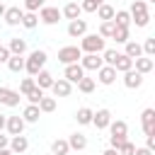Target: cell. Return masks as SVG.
Wrapping results in <instances>:
<instances>
[{"instance_id":"obj_1","label":"cell","mask_w":155,"mask_h":155,"mask_svg":"<svg viewBox=\"0 0 155 155\" xmlns=\"http://www.w3.org/2000/svg\"><path fill=\"white\" fill-rule=\"evenodd\" d=\"M128 15H131V22L136 27H148L150 24V12H148V2L145 0H133Z\"/></svg>"},{"instance_id":"obj_2","label":"cell","mask_w":155,"mask_h":155,"mask_svg":"<svg viewBox=\"0 0 155 155\" xmlns=\"http://www.w3.org/2000/svg\"><path fill=\"white\" fill-rule=\"evenodd\" d=\"M46 51H41V48H34L31 53H29V58H24V70L34 78L39 70H44V65H46Z\"/></svg>"},{"instance_id":"obj_3","label":"cell","mask_w":155,"mask_h":155,"mask_svg":"<svg viewBox=\"0 0 155 155\" xmlns=\"http://www.w3.org/2000/svg\"><path fill=\"white\" fill-rule=\"evenodd\" d=\"M82 41H80V51L82 53H102L104 51V39L99 36V34H85V36H80Z\"/></svg>"},{"instance_id":"obj_4","label":"cell","mask_w":155,"mask_h":155,"mask_svg":"<svg viewBox=\"0 0 155 155\" xmlns=\"http://www.w3.org/2000/svg\"><path fill=\"white\" fill-rule=\"evenodd\" d=\"M80 58H82V51H80L78 46H63V48L58 51V61H61L63 65L80 63Z\"/></svg>"},{"instance_id":"obj_5","label":"cell","mask_w":155,"mask_h":155,"mask_svg":"<svg viewBox=\"0 0 155 155\" xmlns=\"http://www.w3.org/2000/svg\"><path fill=\"white\" fill-rule=\"evenodd\" d=\"M109 124H111V111H109V109H97V111L92 114V126H94L97 131L109 128Z\"/></svg>"},{"instance_id":"obj_6","label":"cell","mask_w":155,"mask_h":155,"mask_svg":"<svg viewBox=\"0 0 155 155\" xmlns=\"http://www.w3.org/2000/svg\"><path fill=\"white\" fill-rule=\"evenodd\" d=\"M39 19H41L44 24H58L61 10H58V7H51V5H44V7L39 10Z\"/></svg>"},{"instance_id":"obj_7","label":"cell","mask_w":155,"mask_h":155,"mask_svg":"<svg viewBox=\"0 0 155 155\" xmlns=\"http://www.w3.org/2000/svg\"><path fill=\"white\" fill-rule=\"evenodd\" d=\"M82 78H85V70H82V65H80V63L65 65V70H63V80H68L70 85H73V82L78 85V82H80Z\"/></svg>"},{"instance_id":"obj_8","label":"cell","mask_w":155,"mask_h":155,"mask_svg":"<svg viewBox=\"0 0 155 155\" xmlns=\"http://www.w3.org/2000/svg\"><path fill=\"white\" fill-rule=\"evenodd\" d=\"M80 65H82V70H99L104 63H102V56L99 53H82Z\"/></svg>"},{"instance_id":"obj_9","label":"cell","mask_w":155,"mask_h":155,"mask_svg":"<svg viewBox=\"0 0 155 155\" xmlns=\"http://www.w3.org/2000/svg\"><path fill=\"white\" fill-rule=\"evenodd\" d=\"M22 99V94L17 90H10V87H0V104L5 107H17Z\"/></svg>"},{"instance_id":"obj_10","label":"cell","mask_w":155,"mask_h":155,"mask_svg":"<svg viewBox=\"0 0 155 155\" xmlns=\"http://www.w3.org/2000/svg\"><path fill=\"white\" fill-rule=\"evenodd\" d=\"M140 124H143V133H145V136H153V133H155V131H153V126H155V109H153V107L143 109Z\"/></svg>"},{"instance_id":"obj_11","label":"cell","mask_w":155,"mask_h":155,"mask_svg":"<svg viewBox=\"0 0 155 155\" xmlns=\"http://www.w3.org/2000/svg\"><path fill=\"white\" fill-rule=\"evenodd\" d=\"M85 34H87V22H85V19H73V22H68V36L80 39V36H85Z\"/></svg>"},{"instance_id":"obj_12","label":"cell","mask_w":155,"mask_h":155,"mask_svg":"<svg viewBox=\"0 0 155 155\" xmlns=\"http://www.w3.org/2000/svg\"><path fill=\"white\" fill-rule=\"evenodd\" d=\"M51 92H53L56 97H70V92H73V85H70L68 80L58 78V80H53V85H51Z\"/></svg>"},{"instance_id":"obj_13","label":"cell","mask_w":155,"mask_h":155,"mask_svg":"<svg viewBox=\"0 0 155 155\" xmlns=\"http://www.w3.org/2000/svg\"><path fill=\"white\" fill-rule=\"evenodd\" d=\"M5 128H7L10 136H22V131H24V119H22V116H7Z\"/></svg>"},{"instance_id":"obj_14","label":"cell","mask_w":155,"mask_h":155,"mask_svg":"<svg viewBox=\"0 0 155 155\" xmlns=\"http://www.w3.org/2000/svg\"><path fill=\"white\" fill-rule=\"evenodd\" d=\"M15 155H22L27 148H29V140H27V136H10V145H7Z\"/></svg>"},{"instance_id":"obj_15","label":"cell","mask_w":155,"mask_h":155,"mask_svg":"<svg viewBox=\"0 0 155 155\" xmlns=\"http://www.w3.org/2000/svg\"><path fill=\"white\" fill-rule=\"evenodd\" d=\"M133 65H136V73L148 75V73H153L155 61H153V58H148V56H140V58H136V61H133Z\"/></svg>"},{"instance_id":"obj_16","label":"cell","mask_w":155,"mask_h":155,"mask_svg":"<svg viewBox=\"0 0 155 155\" xmlns=\"http://www.w3.org/2000/svg\"><path fill=\"white\" fill-rule=\"evenodd\" d=\"M97 80H99L102 85H114V80H116V70H114L111 65H102V68L97 70Z\"/></svg>"},{"instance_id":"obj_17","label":"cell","mask_w":155,"mask_h":155,"mask_svg":"<svg viewBox=\"0 0 155 155\" xmlns=\"http://www.w3.org/2000/svg\"><path fill=\"white\" fill-rule=\"evenodd\" d=\"M124 85H126L128 90H138V87L143 85V75L136 73V70H128V73H124Z\"/></svg>"},{"instance_id":"obj_18","label":"cell","mask_w":155,"mask_h":155,"mask_svg":"<svg viewBox=\"0 0 155 155\" xmlns=\"http://www.w3.org/2000/svg\"><path fill=\"white\" fill-rule=\"evenodd\" d=\"M22 15H24V10H19V7H7L5 15H2V19H5L10 27H15V24L22 22Z\"/></svg>"},{"instance_id":"obj_19","label":"cell","mask_w":155,"mask_h":155,"mask_svg":"<svg viewBox=\"0 0 155 155\" xmlns=\"http://www.w3.org/2000/svg\"><path fill=\"white\" fill-rule=\"evenodd\" d=\"M7 51H10L12 56H22V53L27 51V41H24V39H19V36H12V39H10V44H7Z\"/></svg>"},{"instance_id":"obj_20","label":"cell","mask_w":155,"mask_h":155,"mask_svg":"<svg viewBox=\"0 0 155 155\" xmlns=\"http://www.w3.org/2000/svg\"><path fill=\"white\" fill-rule=\"evenodd\" d=\"M114 70H116V73H128V70H133V61H131L128 56L119 53L116 61H114Z\"/></svg>"},{"instance_id":"obj_21","label":"cell","mask_w":155,"mask_h":155,"mask_svg":"<svg viewBox=\"0 0 155 155\" xmlns=\"http://www.w3.org/2000/svg\"><path fill=\"white\" fill-rule=\"evenodd\" d=\"M34 82H36V87H41V90H48V87L53 85V75H51L48 70H39V73L34 75Z\"/></svg>"},{"instance_id":"obj_22","label":"cell","mask_w":155,"mask_h":155,"mask_svg":"<svg viewBox=\"0 0 155 155\" xmlns=\"http://www.w3.org/2000/svg\"><path fill=\"white\" fill-rule=\"evenodd\" d=\"M39 116H41V111H39V107H36V104H27V107H24V111H22L24 124H36V121H39Z\"/></svg>"},{"instance_id":"obj_23","label":"cell","mask_w":155,"mask_h":155,"mask_svg":"<svg viewBox=\"0 0 155 155\" xmlns=\"http://www.w3.org/2000/svg\"><path fill=\"white\" fill-rule=\"evenodd\" d=\"M80 12H82V10H80L78 2H68V5L61 10V17H65V19L73 22V19H80Z\"/></svg>"},{"instance_id":"obj_24","label":"cell","mask_w":155,"mask_h":155,"mask_svg":"<svg viewBox=\"0 0 155 155\" xmlns=\"http://www.w3.org/2000/svg\"><path fill=\"white\" fill-rule=\"evenodd\" d=\"M124 46H126V48H124V56H128L131 61H136V58H140V56H143V48H140V44H138V41H126Z\"/></svg>"},{"instance_id":"obj_25","label":"cell","mask_w":155,"mask_h":155,"mask_svg":"<svg viewBox=\"0 0 155 155\" xmlns=\"http://www.w3.org/2000/svg\"><path fill=\"white\" fill-rule=\"evenodd\" d=\"M68 145H70V150H85L87 148V136L85 133H73L68 138Z\"/></svg>"},{"instance_id":"obj_26","label":"cell","mask_w":155,"mask_h":155,"mask_svg":"<svg viewBox=\"0 0 155 155\" xmlns=\"http://www.w3.org/2000/svg\"><path fill=\"white\" fill-rule=\"evenodd\" d=\"M109 131H111V136H119V138H126L128 136V126H126V121H114L111 119V124H109Z\"/></svg>"},{"instance_id":"obj_27","label":"cell","mask_w":155,"mask_h":155,"mask_svg":"<svg viewBox=\"0 0 155 155\" xmlns=\"http://www.w3.org/2000/svg\"><path fill=\"white\" fill-rule=\"evenodd\" d=\"M92 114H94V111H92L90 107H80V109L75 111V119H78L80 126H87V124H92Z\"/></svg>"},{"instance_id":"obj_28","label":"cell","mask_w":155,"mask_h":155,"mask_svg":"<svg viewBox=\"0 0 155 155\" xmlns=\"http://www.w3.org/2000/svg\"><path fill=\"white\" fill-rule=\"evenodd\" d=\"M70 153V145H68V140H63V138H56L53 143H51V155H68Z\"/></svg>"},{"instance_id":"obj_29","label":"cell","mask_w":155,"mask_h":155,"mask_svg":"<svg viewBox=\"0 0 155 155\" xmlns=\"http://www.w3.org/2000/svg\"><path fill=\"white\" fill-rule=\"evenodd\" d=\"M114 12H116V10H114L109 2H102V5L97 7V17H99L102 22H109V19H114Z\"/></svg>"},{"instance_id":"obj_30","label":"cell","mask_w":155,"mask_h":155,"mask_svg":"<svg viewBox=\"0 0 155 155\" xmlns=\"http://www.w3.org/2000/svg\"><path fill=\"white\" fill-rule=\"evenodd\" d=\"M111 22H114L116 27H131V15H128V10H116Z\"/></svg>"},{"instance_id":"obj_31","label":"cell","mask_w":155,"mask_h":155,"mask_svg":"<svg viewBox=\"0 0 155 155\" xmlns=\"http://www.w3.org/2000/svg\"><path fill=\"white\" fill-rule=\"evenodd\" d=\"M19 24H22L24 29H34V27L39 24V15H36V12H24V15H22V22H19Z\"/></svg>"},{"instance_id":"obj_32","label":"cell","mask_w":155,"mask_h":155,"mask_svg":"<svg viewBox=\"0 0 155 155\" xmlns=\"http://www.w3.org/2000/svg\"><path fill=\"white\" fill-rule=\"evenodd\" d=\"M36 107H39V111H41V114H48V111H53V109H56V97H46V94H44V97H41V102H39Z\"/></svg>"},{"instance_id":"obj_33","label":"cell","mask_w":155,"mask_h":155,"mask_svg":"<svg viewBox=\"0 0 155 155\" xmlns=\"http://www.w3.org/2000/svg\"><path fill=\"white\" fill-rule=\"evenodd\" d=\"M111 39H114L116 44H126V41H131V39H128V27H114Z\"/></svg>"},{"instance_id":"obj_34","label":"cell","mask_w":155,"mask_h":155,"mask_svg":"<svg viewBox=\"0 0 155 155\" xmlns=\"http://www.w3.org/2000/svg\"><path fill=\"white\" fill-rule=\"evenodd\" d=\"M114 27H116V24H114L111 19H109V22H102V24H99V31H97V34H99V36H102V39L107 41V39H111V34H114Z\"/></svg>"},{"instance_id":"obj_35","label":"cell","mask_w":155,"mask_h":155,"mask_svg":"<svg viewBox=\"0 0 155 155\" xmlns=\"http://www.w3.org/2000/svg\"><path fill=\"white\" fill-rule=\"evenodd\" d=\"M140 48H143V56L153 58V56H155V36H148V39L140 44Z\"/></svg>"},{"instance_id":"obj_36","label":"cell","mask_w":155,"mask_h":155,"mask_svg":"<svg viewBox=\"0 0 155 155\" xmlns=\"http://www.w3.org/2000/svg\"><path fill=\"white\" fill-rule=\"evenodd\" d=\"M7 68H10L12 73H19V70H24V58H22V56H10V61H7Z\"/></svg>"},{"instance_id":"obj_37","label":"cell","mask_w":155,"mask_h":155,"mask_svg":"<svg viewBox=\"0 0 155 155\" xmlns=\"http://www.w3.org/2000/svg\"><path fill=\"white\" fill-rule=\"evenodd\" d=\"M116 56H119V51H114V48H104V51H102V63L114 68V61H116Z\"/></svg>"},{"instance_id":"obj_38","label":"cell","mask_w":155,"mask_h":155,"mask_svg":"<svg viewBox=\"0 0 155 155\" xmlns=\"http://www.w3.org/2000/svg\"><path fill=\"white\" fill-rule=\"evenodd\" d=\"M78 90H80V92H85V94H90V92L94 90V78H87V75H85V78L78 82Z\"/></svg>"},{"instance_id":"obj_39","label":"cell","mask_w":155,"mask_h":155,"mask_svg":"<svg viewBox=\"0 0 155 155\" xmlns=\"http://www.w3.org/2000/svg\"><path fill=\"white\" fill-rule=\"evenodd\" d=\"M24 97L29 99V104H39V102H41V97H44V90H41V87H34V90H29Z\"/></svg>"},{"instance_id":"obj_40","label":"cell","mask_w":155,"mask_h":155,"mask_svg":"<svg viewBox=\"0 0 155 155\" xmlns=\"http://www.w3.org/2000/svg\"><path fill=\"white\" fill-rule=\"evenodd\" d=\"M46 5V0H24V12H36Z\"/></svg>"},{"instance_id":"obj_41","label":"cell","mask_w":155,"mask_h":155,"mask_svg":"<svg viewBox=\"0 0 155 155\" xmlns=\"http://www.w3.org/2000/svg\"><path fill=\"white\" fill-rule=\"evenodd\" d=\"M36 87V82H34V78H24L22 82H19V94H27L29 90H34Z\"/></svg>"},{"instance_id":"obj_42","label":"cell","mask_w":155,"mask_h":155,"mask_svg":"<svg viewBox=\"0 0 155 155\" xmlns=\"http://www.w3.org/2000/svg\"><path fill=\"white\" fill-rule=\"evenodd\" d=\"M126 140H128V138H119V136H109V148L119 153V148H121V145H124Z\"/></svg>"},{"instance_id":"obj_43","label":"cell","mask_w":155,"mask_h":155,"mask_svg":"<svg viewBox=\"0 0 155 155\" xmlns=\"http://www.w3.org/2000/svg\"><path fill=\"white\" fill-rule=\"evenodd\" d=\"M97 7H99V5H97L94 0H82V2H80V10H82V12H97Z\"/></svg>"},{"instance_id":"obj_44","label":"cell","mask_w":155,"mask_h":155,"mask_svg":"<svg viewBox=\"0 0 155 155\" xmlns=\"http://www.w3.org/2000/svg\"><path fill=\"white\" fill-rule=\"evenodd\" d=\"M133 153H136V145H133L131 140H126V143L119 148V155H133Z\"/></svg>"},{"instance_id":"obj_45","label":"cell","mask_w":155,"mask_h":155,"mask_svg":"<svg viewBox=\"0 0 155 155\" xmlns=\"http://www.w3.org/2000/svg\"><path fill=\"white\" fill-rule=\"evenodd\" d=\"M10 56H12V53L7 51V46H2V48H0V63H7V61H10Z\"/></svg>"},{"instance_id":"obj_46","label":"cell","mask_w":155,"mask_h":155,"mask_svg":"<svg viewBox=\"0 0 155 155\" xmlns=\"http://www.w3.org/2000/svg\"><path fill=\"white\" fill-rule=\"evenodd\" d=\"M145 148L148 150H155V133L153 136H145Z\"/></svg>"},{"instance_id":"obj_47","label":"cell","mask_w":155,"mask_h":155,"mask_svg":"<svg viewBox=\"0 0 155 155\" xmlns=\"http://www.w3.org/2000/svg\"><path fill=\"white\" fill-rule=\"evenodd\" d=\"M7 145H10V136H5V133L0 131V150H5Z\"/></svg>"},{"instance_id":"obj_48","label":"cell","mask_w":155,"mask_h":155,"mask_svg":"<svg viewBox=\"0 0 155 155\" xmlns=\"http://www.w3.org/2000/svg\"><path fill=\"white\" fill-rule=\"evenodd\" d=\"M133 155H153V150H148V148H136Z\"/></svg>"},{"instance_id":"obj_49","label":"cell","mask_w":155,"mask_h":155,"mask_svg":"<svg viewBox=\"0 0 155 155\" xmlns=\"http://www.w3.org/2000/svg\"><path fill=\"white\" fill-rule=\"evenodd\" d=\"M5 121H7V116H5V114H0V131H5Z\"/></svg>"},{"instance_id":"obj_50","label":"cell","mask_w":155,"mask_h":155,"mask_svg":"<svg viewBox=\"0 0 155 155\" xmlns=\"http://www.w3.org/2000/svg\"><path fill=\"white\" fill-rule=\"evenodd\" d=\"M102 155H119V153H116V150H111V148H107V150H104Z\"/></svg>"},{"instance_id":"obj_51","label":"cell","mask_w":155,"mask_h":155,"mask_svg":"<svg viewBox=\"0 0 155 155\" xmlns=\"http://www.w3.org/2000/svg\"><path fill=\"white\" fill-rule=\"evenodd\" d=\"M0 155H15V153H12L10 148H5V150H0Z\"/></svg>"},{"instance_id":"obj_52","label":"cell","mask_w":155,"mask_h":155,"mask_svg":"<svg viewBox=\"0 0 155 155\" xmlns=\"http://www.w3.org/2000/svg\"><path fill=\"white\" fill-rule=\"evenodd\" d=\"M5 10H7V7H5V5H2V2H0V17H2V15H5Z\"/></svg>"},{"instance_id":"obj_53","label":"cell","mask_w":155,"mask_h":155,"mask_svg":"<svg viewBox=\"0 0 155 155\" xmlns=\"http://www.w3.org/2000/svg\"><path fill=\"white\" fill-rule=\"evenodd\" d=\"M94 2H97V5H102V2H104V0H94Z\"/></svg>"},{"instance_id":"obj_54","label":"cell","mask_w":155,"mask_h":155,"mask_svg":"<svg viewBox=\"0 0 155 155\" xmlns=\"http://www.w3.org/2000/svg\"><path fill=\"white\" fill-rule=\"evenodd\" d=\"M145 2H155V0H145Z\"/></svg>"},{"instance_id":"obj_55","label":"cell","mask_w":155,"mask_h":155,"mask_svg":"<svg viewBox=\"0 0 155 155\" xmlns=\"http://www.w3.org/2000/svg\"><path fill=\"white\" fill-rule=\"evenodd\" d=\"M0 48H2V44H0Z\"/></svg>"}]
</instances>
